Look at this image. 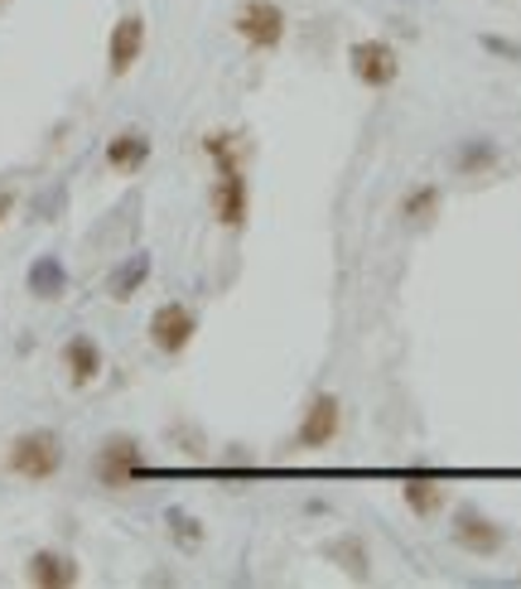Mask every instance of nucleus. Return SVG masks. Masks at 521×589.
Wrapping results in <instances>:
<instances>
[{"label": "nucleus", "instance_id": "nucleus-2", "mask_svg": "<svg viewBox=\"0 0 521 589\" xmlns=\"http://www.w3.org/2000/svg\"><path fill=\"white\" fill-rule=\"evenodd\" d=\"M6 468L15 478H30V484H49V478L63 468V440L53 431H44V425H34V431L10 440Z\"/></svg>", "mask_w": 521, "mask_h": 589}, {"label": "nucleus", "instance_id": "nucleus-1", "mask_svg": "<svg viewBox=\"0 0 521 589\" xmlns=\"http://www.w3.org/2000/svg\"><path fill=\"white\" fill-rule=\"evenodd\" d=\"M204 151L212 159V218L227 232H242L247 213H251V184H247L251 145L237 131H208Z\"/></svg>", "mask_w": 521, "mask_h": 589}, {"label": "nucleus", "instance_id": "nucleus-15", "mask_svg": "<svg viewBox=\"0 0 521 589\" xmlns=\"http://www.w3.org/2000/svg\"><path fill=\"white\" fill-rule=\"evenodd\" d=\"M63 372H69L73 386H92L102 378V348L97 339H87V333H73L69 343H63Z\"/></svg>", "mask_w": 521, "mask_h": 589}, {"label": "nucleus", "instance_id": "nucleus-20", "mask_svg": "<svg viewBox=\"0 0 521 589\" xmlns=\"http://www.w3.org/2000/svg\"><path fill=\"white\" fill-rule=\"evenodd\" d=\"M488 53H498V59H512V63H521V44H512V39H498V34H483L478 39Z\"/></svg>", "mask_w": 521, "mask_h": 589}, {"label": "nucleus", "instance_id": "nucleus-8", "mask_svg": "<svg viewBox=\"0 0 521 589\" xmlns=\"http://www.w3.org/2000/svg\"><path fill=\"white\" fill-rule=\"evenodd\" d=\"M194 333H198V314H194L184 300H165V304H159V310L150 314V343H155L165 358H179L184 348L194 343Z\"/></svg>", "mask_w": 521, "mask_h": 589}, {"label": "nucleus", "instance_id": "nucleus-3", "mask_svg": "<svg viewBox=\"0 0 521 589\" xmlns=\"http://www.w3.org/2000/svg\"><path fill=\"white\" fill-rule=\"evenodd\" d=\"M449 541L459 546V551L488 560V556H498L507 546V527L498 517H488L483 507L463 503V507H454V517H449Z\"/></svg>", "mask_w": 521, "mask_h": 589}, {"label": "nucleus", "instance_id": "nucleus-18", "mask_svg": "<svg viewBox=\"0 0 521 589\" xmlns=\"http://www.w3.org/2000/svg\"><path fill=\"white\" fill-rule=\"evenodd\" d=\"M24 286H30L34 300H63L69 294V266L59 257H39L30 266V276H24Z\"/></svg>", "mask_w": 521, "mask_h": 589}, {"label": "nucleus", "instance_id": "nucleus-7", "mask_svg": "<svg viewBox=\"0 0 521 589\" xmlns=\"http://www.w3.org/2000/svg\"><path fill=\"white\" fill-rule=\"evenodd\" d=\"M343 435V401L333 392H314L295 425V450H329Z\"/></svg>", "mask_w": 521, "mask_h": 589}, {"label": "nucleus", "instance_id": "nucleus-5", "mask_svg": "<svg viewBox=\"0 0 521 589\" xmlns=\"http://www.w3.org/2000/svg\"><path fill=\"white\" fill-rule=\"evenodd\" d=\"M92 474H97L102 488H131L145 474L140 440L136 435H106L97 445V459H92Z\"/></svg>", "mask_w": 521, "mask_h": 589}, {"label": "nucleus", "instance_id": "nucleus-6", "mask_svg": "<svg viewBox=\"0 0 521 589\" xmlns=\"http://www.w3.org/2000/svg\"><path fill=\"white\" fill-rule=\"evenodd\" d=\"M347 69L363 87L386 92L400 78V53L386 39H357V44H347Z\"/></svg>", "mask_w": 521, "mask_h": 589}, {"label": "nucleus", "instance_id": "nucleus-4", "mask_svg": "<svg viewBox=\"0 0 521 589\" xmlns=\"http://www.w3.org/2000/svg\"><path fill=\"white\" fill-rule=\"evenodd\" d=\"M232 30L242 34V44H247L251 53H271V49L285 44L290 16L275 6V0H247V6L232 16Z\"/></svg>", "mask_w": 521, "mask_h": 589}, {"label": "nucleus", "instance_id": "nucleus-21", "mask_svg": "<svg viewBox=\"0 0 521 589\" xmlns=\"http://www.w3.org/2000/svg\"><path fill=\"white\" fill-rule=\"evenodd\" d=\"M10 213H15V194H10V189H0V223H6Z\"/></svg>", "mask_w": 521, "mask_h": 589}, {"label": "nucleus", "instance_id": "nucleus-17", "mask_svg": "<svg viewBox=\"0 0 521 589\" xmlns=\"http://www.w3.org/2000/svg\"><path fill=\"white\" fill-rule=\"evenodd\" d=\"M498 159H502V151H498V141H492V136H463L459 145H454V155H449V169L463 174V179H473V174H488Z\"/></svg>", "mask_w": 521, "mask_h": 589}, {"label": "nucleus", "instance_id": "nucleus-11", "mask_svg": "<svg viewBox=\"0 0 521 589\" xmlns=\"http://www.w3.org/2000/svg\"><path fill=\"white\" fill-rule=\"evenodd\" d=\"M24 580L39 585V589H73L77 580H83V570H77V560L69 551H34L30 566H24Z\"/></svg>", "mask_w": 521, "mask_h": 589}, {"label": "nucleus", "instance_id": "nucleus-14", "mask_svg": "<svg viewBox=\"0 0 521 589\" xmlns=\"http://www.w3.org/2000/svg\"><path fill=\"white\" fill-rule=\"evenodd\" d=\"M150 136L145 131H116L112 141H106V169H116V174H140L145 169V159H150Z\"/></svg>", "mask_w": 521, "mask_h": 589}, {"label": "nucleus", "instance_id": "nucleus-19", "mask_svg": "<svg viewBox=\"0 0 521 589\" xmlns=\"http://www.w3.org/2000/svg\"><path fill=\"white\" fill-rule=\"evenodd\" d=\"M165 527H169V541L179 546V551H198V546L208 541L204 521H198L194 513H184V507H169V513H165Z\"/></svg>", "mask_w": 521, "mask_h": 589}, {"label": "nucleus", "instance_id": "nucleus-9", "mask_svg": "<svg viewBox=\"0 0 521 589\" xmlns=\"http://www.w3.org/2000/svg\"><path fill=\"white\" fill-rule=\"evenodd\" d=\"M140 53H145V16L131 10V16L116 20L112 39H106V69H112V78H126L140 63Z\"/></svg>", "mask_w": 521, "mask_h": 589}, {"label": "nucleus", "instance_id": "nucleus-16", "mask_svg": "<svg viewBox=\"0 0 521 589\" xmlns=\"http://www.w3.org/2000/svg\"><path fill=\"white\" fill-rule=\"evenodd\" d=\"M150 271H155L150 251H131V257L116 266L112 276H106V300H116V304L136 300V294L145 290V280H150Z\"/></svg>", "mask_w": 521, "mask_h": 589}, {"label": "nucleus", "instance_id": "nucleus-12", "mask_svg": "<svg viewBox=\"0 0 521 589\" xmlns=\"http://www.w3.org/2000/svg\"><path fill=\"white\" fill-rule=\"evenodd\" d=\"M439 208H445V189H439V184H430V179L410 184V189L400 194V204H396L400 223H406L410 232H425V227L439 218Z\"/></svg>", "mask_w": 521, "mask_h": 589}, {"label": "nucleus", "instance_id": "nucleus-13", "mask_svg": "<svg viewBox=\"0 0 521 589\" xmlns=\"http://www.w3.org/2000/svg\"><path fill=\"white\" fill-rule=\"evenodd\" d=\"M324 556H329L333 566H338L353 585H367V580H372V551H367V541L357 537V531H343V537H333V541L324 546Z\"/></svg>", "mask_w": 521, "mask_h": 589}, {"label": "nucleus", "instance_id": "nucleus-10", "mask_svg": "<svg viewBox=\"0 0 521 589\" xmlns=\"http://www.w3.org/2000/svg\"><path fill=\"white\" fill-rule=\"evenodd\" d=\"M400 498H406V507L416 517H439L445 513V503H449V484L439 474H425V468H410L406 478H400Z\"/></svg>", "mask_w": 521, "mask_h": 589}]
</instances>
